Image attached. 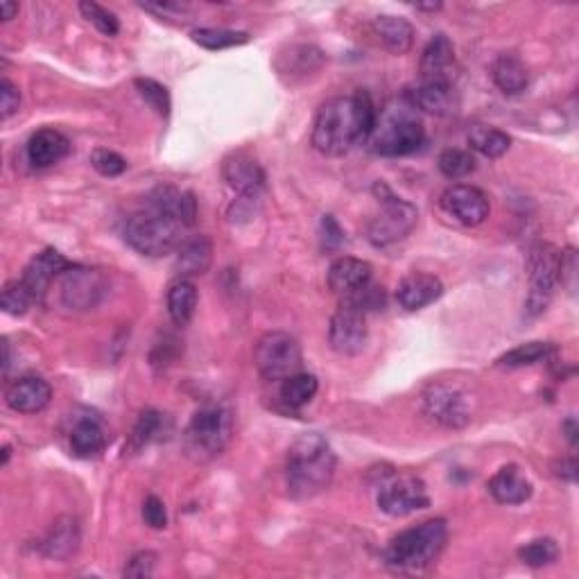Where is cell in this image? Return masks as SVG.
<instances>
[{
  "label": "cell",
  "mask_w": 579,
  "mask_h": 579,
  "mask_svg": "<svg viewBox=\"0 0 579 579\" xmlns=\"http://www.w3.org/2000/svg\"><path fill=\"white\" fill-rule=\"evenodd\" d=\"M376 107L369 93L335 95L317 111L313 145L326 157H344L353 148L367 143L376 127Z\"/></svg>",
  "instance_id": "1"
},
{
  "label": "cell",
  "mask_w": 579,
  "mask_h": 579,
  "mask_svg": "<svg viewBox=\"0 0 579 579\" xmlns=\"http://www.w3.org/2000/svg\"><path fill=\"white\" fill-rule=\"evenodd\" d=\"M335 475V453L326 437L319 432H306L295 439L285 462L288 494L297 500L313 498L331 487Z\"/></svg>",
  "instance_id": "2"
},
{
  "label": "cell",
  "mask_w": 579,
  "mask_h": 579,
  "mask_svg": "<svg viewBox=\"0 0 579 579\" xmlns=\"http://www.w3.org/2000/svg\"><path fill=\"white\" fill-rule=\"evenodd\" d=\"M448 527L444 518H432L403 530L385 550V564L399 573H423L442 555Z\"/></svg>",
  "instance_id": "3"
},
{
  "label": "cell",
  "mask_w": 579,
  "mask_h": 579,
  "mask_svg": "<svg viewBox=\"0 0 579 579\" xmlns=\"http://www.w3.org/2000/svg\"><path fill=\"white\" fill-rule=\"evenodd\" d=\"M184 229L186 227L175 215L145 202V209L134 213L125 222L123 236L125 243L134 252L150 258H161L172 254L184 243V236H181Z\"/></svg>",
  "instance_id": "4"
},
{
  "label": "cell",
  "mask_w": 579,
  "mask_h": 579,
  "mask_svg": "<svg viewBox=\"0 0 579 579\" xmlns=\"http://www.w3.org/2000/svg\"><path fill=\"white\" fill-rule=\"evenodd\" d=\"M233 437V417L222 405L197 410L184 432L186 453L195 462H209L224 453Z\"/></svg>",
  "instance_id": "5"
},
{
  "label": "cell",
  "mask_w": 579,
  "mask_h": 579,
  "mask_svg": "<svg viewBox=\"0 0 579 579\" xmlns=\"http://www.w3.org/2000/svg\"><path fill=\"white\" fill-rule=\"evenodd\" d=\"M376 195L380 197V211L371 218L367 227V238L374 247H392L408 238L412 229L419 222L417 206L396 197L390 188L383 184L374 186Z\"/></svg>",
  "instance_id": "6"
},
{
  "label": "cell",
  "mask_w": 579,
  "mask_h": 579,
  "mask_svg": "<svg viewBox=\"0 0 579 579\" xmlns=\"http://www.w3.org/2000/svg\"><path fill=\"white\" fill-rule=\"evenodd\" d=\"M369 141L380 157H408L426 143V129L408 109H387L383 118H376Z\"/></svg>",
  "instance_id": "7"
},
{
  "label": "cell",
  "mask_w": 579,
  "mask_h": 579,
  "mask_svg": "<svg viewBox=\"0 0 579 579\" xmlns=\"http://www.w3.org/2000/svg\"><path fill=\"white\" fill-rule=\"evenodd\" d=\"M561 252L550 243H539L530 249L527 256V279H530V292L525 299V315L534 319L548 308L555 285L559 281Z\"/></svg>",
  "instance_id": "8"
},
{
  "label": "cell",
  "mask_w": 579,
  "mask_h": 579,
  "mask_svg": "<svg viewBox=\"0 0 579 579\" xmlns=\"http://www.w3.org/2000/svg\"><path fill=\"white\" fill-rule=\"evenodd\" d=\"M254 362L265 380L283 383L285 378L299 374L304 367V353H301V344L290 333L272 331L258 340Z\"/></svg>",
  "instance_id": "9"
},
{
  "label": "cell",
  "mask_w": 579,
  "mask_h": 579,
  "mask_svg": "<svg viewBox=\"0 0 579 579\" xmlns=\"http://www.w3.org/2000/svg\"><path fill=\"white\" fill-rule=\"evenodd\" d=\"M378 487V507L387 516H408L430 505L428 489L417 475H396L394 471H387Z\"/></svg>",
  "instance_id": "10"
},
{
  "label": "cell",
  "mask_w": 579,
  "mask_h": 579,
  "mask_svg": "<svg viewBox=\"0 0 579 579\" xmlns=\"http://www.w3.org/2000/svg\"><path fill=\"white\" fill-rule=\"evenodd\" d=\"M369 337L367 328V313L358 306L342 301L340 308L335 310L331 317V326H328V342L331 349L340 356H358L365 349Z\"/></svg>",
  "instance_id": "11"
},
{
  "label": "cell",
  "mask_w": 579,
  "mask_h": 579,
  "mask_svg": "<svg viewBox=\"0 0 579 579\" xmlns=\"http://www.w3.org/2000/svg\"><path fill=\"white\" fill-rule=\"evenodd\" d=\"M423 412L439 426L451 430H460L471 423L469 399L451 385H430L423 394Z\"/></svg>",
  "instance_id": "12"
},
{
  "label": "cell",
  "mask_w": 579,
  "mask_h": 579,
  "mask_svg": "<svg viewBox=\"0 0 579 579\" xmlns=\"http://www.w3.org/2000/svg\"><path fill=\"white\" fill-rule=\"evenodd\" d=\"M442 206L464 227H480L482 222H487L491 213L489 197L480 188L466 184L448 188L442 195Z\"/></svg>",
  "instance_id": "13"
},
{
  "label": "cell",
  "mask_w": 579,
  "mask_h": 579,
  "mask_svg": "<svg viewBox=\"0 0 579 579\" xmlns=\"http://www.w3.org/2000/svg\"><path fill=\"white\" fill-rule=\"evenodd\" d=\"M105 290L102 274L89 267L73 265L62 276V301L71 310H89L98 304Z\"/></svg>",
  "instance_id": "14"
},
{
  "label": "cell",
  "mask_w": 579,
  "mask_h": 579,
  "mask_svg": "<svg viewBox=\"0 0 579 579\" xmlns=\"http://www.w3.org/2000/svg\"><path fill=\"white\" fill-rule=\"evenodd\" d=\"M326 281L333 295L347 301L351 297H356L362 288H367V285L374 281V270H371V265L367 261H362V258L342 256L328 267Z\"/></svg>",
  "instance_id": "15"
},
{
  "label": "cell",
  "mask_w": 579,
  "mask_h": 579,
  "mask_svg": "<svg viewBox=\"0 0 579 579\" xmlns=\"http://www.w3.org/2000/svg\"><path fill=\"white\" fill-rule=\"evenodd\" d=\"M222 175L238 197H261L265 188V170L252 154L233 152L222 163Z\"/></svg>",
  "instance_id": "16"
},
{
  "label": "cell",
  "mask_w": 579,
  "mask_h": 579,
  "mask_svg": "<svg viewBox=\"0 0 579 579\" xmlns=\"http://www.w3.org/2000/svg\"><path fill=\"white\" fill-rule=\"evenodd\" d=\"M71 267L73 263L59 254L57 249H43V252L37 258H32V263L25 267L21 279L28 285L34 301H43L50 283H53L57 276H64Z\"/></svg>",
  "instance_id": "17"
},
{
  "label": "cell",
  "mask_w": 579,
  "mask_h": 579,
  "mask_svg": "<svg viewBox=\"0 0 579 579\" xmlns=\"http://www.w3.org/2000/svg\"><path fill=\"white\" fill-rule=\"evenodd\" d=\"M53 401V387L39 376H25L14 380L5 392L7 408L19 414H37Z\"/></svg>",
  "instance_id": "18"
},
{
  "label": "cell",
  "mask_w": 579,
  "mask_h": 579,
  "mask_svg": "<svg viewBox=\"0 0 579 579\" xmlns=\"http://www.w3.org/2000/svg\"><path fill=\"white\" fill-rule=\"evenodd\" d=\"M444 295V283L437 279L435 274L426 272H412L405 276L396 288V301L399 306L410 310V313H417V310L428 308L430 304Z\"/></svg>",
  "instance_id": "19"
},
{
  "label": "cell",
  "mask_w": 579,
  "mask_h": 579,
  "mask_svg": "<svg viewBox=\"0 0 579 579\" xmlns=\"http://www.w3.org/2000/svg\"><path fill=\"white\" fill-rule=\"evenodd\" d=\"M453 66H455V48L446 34H435L423 48L421 55V82H444L453 84Z\"/></svg>",
  "instance_id": "20"
},
{
  "label": "cell",
  "mask_w": 579,
  "mask_h": 579,
  "mask_svg": "<svg viewBox=\"0 0 579 579\" xmlns=\"http://www.w3.org/2000/svg\"><path fill=\"white\" fill-rule=\"evenodd\" d=\"M489 494L494 496L500 505H523L532 498V482L525 478V473L516 464L503 466L496 471L494 478L489 480Z\"/></svg>",
  "instance_id": "21"
},
{
  "label": "cell",
  "mask_w": 579,
  "mask_h": 579,
  "mask_svg": "<svg viewBox=\"0 0 579 579\" xmlns=\"http://www.w3.org/2000/svg\"><path fill=\"white\" fill-rule=\"evenodd\" d=\"M25 152H28V161L34 168H50L71 152V143H68V138L62 132L46 127L30 136L28 150Z\"/></svg>",
  "instance_id": "22"
},
{
  "label": "cell",
  "mask_w": 579,
  "mask_h": 579,
  "mask_svg": "<svg viewBox=\"0 0 579 579\" xmlns=\"http://www.w3.org/2000/svg\"><path fill=\"white\" fill-rule=\"evenodd\" d=\"M80 523L73 516H59L57 521L50 527L48 537L43 539V555L66 561L71 559L77 550H80Z\"/></svg>",
  "instance_id": "23"
},
{
  "label": "cell",
  "mask_w": 579,
  "mask_h": 579,
  "mask_svg": "<svg viewBox=\"0 0 579 579\" xmlns=\"http://www.w3.org/2000/svg\"><path fill=\"white\" fill-rule=\"evenodd\" d=\"M213 261V245L206 236L186 238L177 249L175 272L179 279H193V276H202L209 272Z\"/></svg>",
  "instance_id": "24"
},
{
  "label": "cell",
  "mask_w": 579,
  "mask_h": 579,
  "mask_svg": "<svg viewBox=\"0 0 579 579\" xmlns=\"http://www.w3.org/2000/svg\"><path fill=\"white\" fill-rule=\"evenodd\" d=\"M405 98H408L410 107H417L435 116L451 114L455 107L453 84L444 82H421L419 86H414L412 91L405 93Z\"/></svg>",
  "instance_id": "25"
},
{
  "label": "cell",
  "mask_w": 579,
  "mask_h": 579,
  "mask_svg": "<svg viewBox=\"0 0 579 579\" xmlns=\"http://www.w3.org/2000/svg\"><path fill=\"white\" fill-rule=\"evenodd\" d=\"M374 32L380 43L394 55H405L414 43V28L410 21L401 19V16L383 14L374 19Z\"/></svg>",
  "instance_id": "26"
},
{
  "label": "cell",
  "mask_w": 579,
  "mask_h": 579,
  "mask_svg": "<svg viewBox=\"0 0 579 579\" xmlns=\"http://www.w3.org/2000/svg\"><path fill=\"white\" fill-rule=\"evenodd\" d=\"M491 77L505 95H521L530 86V73L521 59L514 55H500L491 66Z\"/></svg>",
  "instance_id": "27"
},
{
  "label": "cell",
  "mask_w": 579,
  "mask_h": 579,
  "mask_svg": "<svg viewBox=\"0 0 579 579\" xmlns=\"http://www.w3.org/2000/svg\"><path fill=\"white\" fill-rule=\"evenodd\" d=\"M197 295L195 283L190 279H177L175 283H170L166 304H168V315L175 326H188L190 319H193L197 310Z\"/></svg>",
  "instance_id": "28"
},
{
  "label": "cell",
  "mask_w": 579,
  "mask_h": 579,
  "mask_svg": "<svg viewBox=\"0 0 579 579\" xmlns=\"http://www.w3.org/2000/svg\"><path fill=\"white\" fill-rule=\"evenodd\" d=\"M107 446V435L95 419H82L71 432V451L80 460H93Z\"/></svg>",
  "instance_id": "29"
},
{
  "label": "cell",
  "mask_w": 579,
  "mask_h": 579,
  "mask_svg": "<svg viewBox=\"0 0 579 579\" xmlns=\"http://www.w3.org/2000/svg\"><path fill=\"white\" fill-rule=\"evenodd\" d=\"M466 138H469L471 150L487 159H500L509 150V145H512V138H509L503 129L489 125H473Z\"/></svg>",
  "instance_id": "30"
},
{
  "label": "cell",
  "mask_w": 579,
  "mask_h": 579,
  "mask_svg": "<svg viewBox=\"0 0 579 579\" xmlns=\"http://www.w3.org/2000/svg\"><path fill=\"white\" fill-rule=\"evenodd\" d=\"M557 347L552 342H525L518 344L516 349L503 353L496 360L498 367H507V369H516V367H527V365H537L541 360H548L550 356H555Z\"/></svg>",
  "instance_id": "31"
},
{
  "label": "cell",
  "mask_w": 579,
  "mask_h": 579,
  "mask_svg": "<svg viewBox=\"0 0 579 579\" xmlns=\"http://www.w3.org/2000/svg\"><path fill=\"white\" fill-rule=\"evenodd\" d=\"M319 390V380L313 374L299 371V374L285 378L281 383V401L292 410H299L315 399Z\"/></svg>",
  "instance_id": "32"
},
{
  "label": "cell",
  "mask_w": 579,
  "mask_h": 579,
  "mask_svg": "<svg viewBox=\"0 0 579 579\" xmlns=\"http://www.w3.org/2000/svg\"><path fill=\"white\" fill-rule=\"evenodd\" d=\"M161 426H163V414L157 412V410H145L141 412V417H138V421L134 423V430H132V435H129V444L125 446V453H138L141 448L148 446L152 439H157L159 437V432H161Z\"/></svg>",
  "instance_id": "33"
},
{
  "label": "cell",
  "mask_w": 579,
  "mask_h": 579,
  "mask_svg": "<svg viewBox=\"0 0 579 579\" xmlns=\"http://www.w3.org/2000/svg\"><path fill=\"white\" fill-rule=\"evenodd\" d=\"M190 37H193L197 46H202L206 50H227V48L245 46V43L249 41L247 32L222 30V28H200V30H193Z\"/></svg>",
  "instance_id": "34"
},
{
  "label": "cell",
  "mask_w": 579,
  "mask_h": 579,
  "mask_svg": "<svg viewBox=\"0 0 579 579\" xmlns=\"http://www.w3.org/2000/svg\"><path fill=\"white\" fill-rule=\"evenodd\" d=\"M518 559L523 561L525 566L530 568H543V566H550L555 564L559 559V546L555 539H534L530 543H525V546L518 548Z\"/></svg>",
  "instance_id": "35"
},
{
  "label": "cell",
  "mask_w": 579,
  "mask_h": 579,
  "mask_svg": "<svg viewBox=\"0 0 579 579\" xmlns=\"http://www.w3.org/2000/svg\"><path fill=\"white\" fill-rule=\"evenodd\" d=\"M437 166L446 179H464L475 170V157L469 150L448 148L439 154Z\"/></svg>",
  "instance_id": "36"
},
{
  "label": "cell",
  "mask_w": 579,
  "mask_h": 579,
  "mask_svg": "<svg viewBox=\"0 0 579 579\" xmlns=\"http://www.w3.org/2000/svg\"><path fill=\"white\" fill-rule=\"evenodd\" d=\"M0 304H3V310H5L7 315L19 317V315L28 313V308L32 304H37V301H34L32 292L28 290V285L23 283V279H16V281L5 283L3 297H0Z\"/></svg>",
  "instance_id": "37"
},
{
  "label": "cell",
  "mask_w": 579,
  "mask_h": 579,
  "mask_svg": "<svg viewBox=\"0 0 579 579\" xmlns=\"http://www.w3.org/2000/svg\"><path fill=\"white\" fill-rule=\"evenodd\" d=\"M134 84H136L138 95H141V98L148 102V105L157 111L159 116L166 118L170 114V93L166 86L157 80H150V77H138Z\"/></svg>",
  "instance_id": "38"
},
{
  "label": "cell",
  "mask_w": 579,
  "mask_h": 579,
  "mask_svg": "<svg viewBox=\"0 0 579 579\" xmlns=\"http://www.w3.org/2000/svg\"><path fill=\"white\" fill-rule=\"evenodd\" d=\"M80 12L84 14V19L93 23L95 28H98L105 37H116V34L120 32V23L116 19V14L114 12H109L107 7H102L98 3H80Z\"/></svg>",
  "instance_id": "39"
},
{
  "label": "cell",
  "mask_w": 579,
  "mask_h": 579,
  "mask_svg": "<svg viewBox=\"0 0 579 579\" xmlns=\"http://www.w3.org/2000/svg\"><path fill=\"white\" fill-rule=\"evenodd\" d=\"M91 166L98 170L102 177H118L127 170V161L114 150L100 148V150H93Z\"/></svg>",
  "instance_id": "40"
},
{
  "label": "cell",
  "mask_w": 579,
  "mask_h": 579,
  "mask_svg": "<svg viewBox=\"0 0 579 579\" xmlns=\"http://www.w3.org/2000/svg\"><path fill=\"white\" fill-rule=\"evenodd\" d=\"M19 107H21L19 86L3 77V82H0V116H3V120L12 118L16 111H19Z\"/></svg>",
  "instance_id": "41"
},
{
  "label": "cell",
  "mask_w": 579,
  "mask_h": 579,
  "mask_svg": "<svg viewBox=\"0 0 579 579\" xmlns=\"http://www.w3.org/2000/svg\"><path fill=\"white\" fill-rule=\"evenodd\" d=\"M157 559L159 557L150 550L136 552V555L129 559V564L125 566V577H136V579L152 577L154 568H157Z\"/></svg>",
  "instance_id": "42"
},
{
  "label": "cell",
  "mask_w": 579,
  "mask_h": 579,
  "mask_svg": "<svg viewBox=\"0 0 579 579\" xmlns=\"http://www.w3.org/2000/svg\"><path fill=\"white\" fill-rule=\"evenodd\" d=\"M143 521L148 523L152 530H163L168 525L166 505L159 496H148L143 503Z\"/></svg>",
  "instance_id": "43"
},
{
  "label": "cell",
  "mask_w": 579,
  "mask_h": 579,
  "mask_svg": "<svg viewBox=\"0 0 579 579\" xmlns=\"http://www.w3.org/2000/svg\"><path fill=\"white\" fill-rule=\"evenodd\" d=\"M322 240H324V249H328V252H333V249H337L344 243V231L333 215H324L322 218Z\"/></svg>",
  "instance_id": "44"
},
{
  "label": "cell",
  "mask_w": 579,
  "mask_h": 579,
  "mask_svg": "<svg viewBox=\"0 0 579 579\" xmlns=\"http://www.w3.org/2000/svg\"><path fill=\"white\" fill-rule=\"evenodd\" d=\"M557 475H559V478H566V480H570V482H575V478H577V462L573 460V457L559 464Z\"/></svg>",
  "instance_id": "45"
},
{
  "label": "cell",
  "mask_w": 579,
  "mask_h": 579,
  "mask_svg": "<svg viewBox=\"0 0 579 579\" xmlns=\"http://www.w3.org/2000/svg\"><path fill=\"white\" fill-rule=\"evenodd\" d=\"M16 14H19V3H10V0H5V3L0 5V19L3 21H12Z\"/></svg>",
  "instance_id": "46"
},
{
  "label": "cell",
  "mask_w": 579,
  "mask_h": 579,
  "mask_svg": "<svg viewBox=\"0 0 579 579\" xmlns=\"http://www.w3.org/2000/svg\"><path fill=\"white\" fill-rule=\"evenodd\" d=\"M564 432H566V439H568V444L570 446H577V421L575 419H568L564 423Z\"/></svg>",
  "instance_id": "47"
},
{
  "label": "cell",
  "mask_w": 579,
  "mask_h": 579,
  "mask_svg": "<svg viewBox=\"0 0 579 579\" xmlns=\"http://www.w3.org/2000/svg\"><path fill=\"white\" fill-rule=\"evenodd\" d=\"M12 356H10V340L7 337H3V371L7 374L10 371V365H12Z\"/></svg>",
  "instance_id": "48"
},
{
  "label": "cell",
  "mask_w": 579,
  "mask_h": 579,
  "mask_svg": "<svg viewBox=\"0 0 579 579\" xmlns=\"http://www.w3.org/2000/svg\"><path fill=\"white\" fill-rule=\"evenodd\" d=\"M417 10L421 12H437V10H442V3H430V5H414Z\"/></svg>",
  "instance_id": "49"
},
{
  "label": "cell",
  "mask_w": 579,
  "mask_h": 579,
  "mask_svg": "<svg viewBox=\"0 0 579 579\" xmlns=\"http://www.w3.org/2000/svg\"><path fill=\"white\" fill-rule=\"evenodd\" d=\"M10 462V446H5L3 448V464Z\"/></svg>",
  "instance_id": "50"
}]
</instances>
